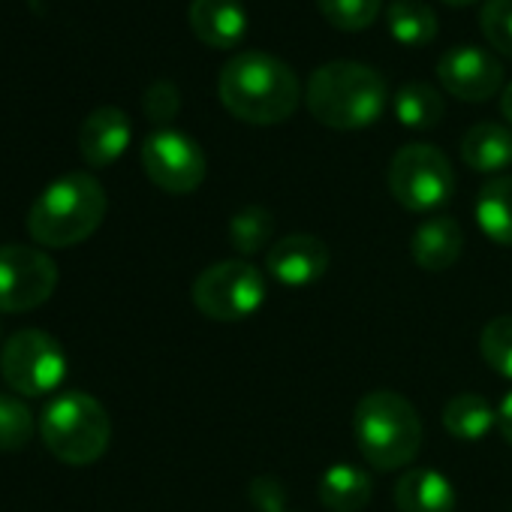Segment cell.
Instances as JSON below:
<instances>
[{
	"instance_id": "1",
	"label": "cell",
	"mask_w": 512,
	"mask_h": 512,
	"mask_svg": "<svg viewBox=\"0 0 512 512\" xmlns=\"http://www.w3.org/2000/svg\"><path fill=\"white\" fill-rule=\"evenodd\" d=\"M223 109L253 127H272L299 109L302 85L290 64L269 52H241L229 58L217 76Z\"/></svg>"
},
{
	"instance_id": "2",
	"label": "cell",
	"mask_w": 512,
	"mask_h": 512,
	"mask_svg": "<svg viewBox=\"0 0 512 512\" xmlns=\"http://www.w3.org/2000/svg\"><path fill=\"white\" fill-rule=\"evenodd\" d=\"M389 103L386 79L359 61H329L305 85L308 112L332 130H362L380 121Z\"/></svg>"
},
{
	"instance_id": "3",
	"label": "cell",
	"mask_w": 512,
	"mask_h": 512,
	"mask_svg": "<svg viewBox=\"0 0 512 512\" xmlns=\"http://www.w3.org/2000/svg\"><path fill=\"white\" fill-rule=\"evenodd\" d=\"M106 208V187L91 172H67L34 199L28 232L40 247H76L100 229Z\"/></svg>"
},
{
	"instance_id": "4",
	"label": "cell",
	"mask_w": 512,
	"mask_h": 512,
	"mask_svg": "<svg viewBox=\"0 0 512 512\" xmlns=\"http://www.w3.org/2000/svg\"><path fill=\"white\" fill-rule=\"evenodd\" d=\"M356 446L374 470H401L416 461L422 449V419L416 407L392 392H368L353 413Z\"/></svg>"
},
{
	"instance_id": "5",
	"label": "cell",
	"mask_w": 512,
	"mask_h": 512,
	"mask_svg": "<svg viewBox=\"0 0 512 512\" xmlns=\"http://www.w3.org/2000/svg\"><path fill=\"white\" fill-rule=\"evenodd\" d=\"M40 437L61 464L88 467L106 455L112 419L94 395L64 392L46 407L40 419Z\"/></svg>"
},
{
	"instance_id": "6",
	"label": "cell",
	"mask_w": 512,
	"mask_h": 512,
	"mask_svg": "<svg viewBox=\"0 0 512 512\" xmlns=\"http://www.w3.org/2000/svg\"><path fill=\"white\" fill-rule=\"evenodd\" d=\"M190 296L202 317L238 323L266 305V275L247 260H223L199 272Z\"/></svg>"
},
{
	"instance_id": "7",
	"label": "cell",
	"mask_w": 512,
	"mask_h": 512,
	"mask_svg": "<svg viewBox=\"0 0 512 512\" xmlns=\"http://www.w3.org/2000/svg\"><path fill=\"white\" fill-rule=\"evenodd\" d=\"M389 193L407 211H437L455 193V169L449 157L425 142H410L395 151L389 172Z\"/></svg>"
},
{
	"instance_id": "8",
	"label": "cell",
	"mask_w": 512,
	"mask_h": 512,
	"mask_svg": "<svg viewBox=\"0 0 512 512\" xmlns=\"http://www.w3.org/2000/svg\"><path fill=\"white\" fill-rule=\"evenodd\" d=\"M0 374L16 395L40 398L67 380V353L43 329L16 332L0 353Z\"/></svg>"
},
{
	"instance_id": "9",
	"label": "cell",
	"mask_w": 512,
	"mask_h": 512,
	"mask_svg": "<svg viewBox=\"0 0 512 512\" xmlns=\"http://www.w3.org/2000/svg\"><path fill=\"white\" fill-rule=\"evenodd\" d=\"M58 290V263L31 244H0V314H28Z\"/></svg>"
},
{
	"instance_id": "10",
	"label": "cell",
	"mask_w": 512,
	"mask_h": 512,
	"mask_svg": "<svg viewBox=\"0 0 512 512\" xmlns=\"http://www.w3.org/2000/svg\"><path fill=\"white\" fill-rule=\"evenodd\" d=\"M142 169L154 187L184 196V193H193L205 181L208 163H205L199 142H193L181 130L163 127V130H154L142 142Z\"/></svg>"
},
{
	"instance_id": "11",
	"label": "cell",
	"mask_w": 512,
	"mask_h": 512,
	"mask_svg": "<svg viewBox=\"0 0 512 512\" xmlns=\"http://www.w3.org/2000/svg\"><path fill=\"white\" fill-rule=\"evenodd\" d=\"M437 82L464 103H482L503 91V64L476 46H455L437 64Z\"/></svg>"
},
{
	"instance_id": "12",
	"label": "cell",
	"mask_w": 512,
	"mask_h": 512,
	"mask_svg": "<svg viewBox=\"0 0 512 512\" xmlns=\"http://www.w3.org/2000/svg\"><path fill=\"white\" fill-rule=\"evenodd\" d=\"M329 247L323 238L296 232L269 247L266 269L284 287H311L329 272Z\"/></svg>"
},
{
	"instance_id": "13",
	"label": "cell",
	"mask_w": 512,
	"mask_h": 512,
	"mask_svg": "<svg viewBox=\"0 0 512 512\" xmlns=\"http://www.w3.org/2000/svg\"><path fill=\"white\" fill-rule=\"evenodd\" d=\"M130 136H133V124L127 112L118 106H100L82 121L79 151L88 166L103 169L124 157V151L130 148Z\"/></svg>"
},
{
	"instance_id": "14",
	"label": "cell",
	"mask_w": 512,
	"mask_h": 512,
	"mask_svg": "<svg viewBox=\"0 0 512 512\" xmlns=\"http://www.w3.org/2000/svg\"><path fill=\"white\" fill-rule=\"evenodd\" d=\"M190 31L208 49H235L247 34L241 0H190Z\"/></svg>"
},
{
	"instance_id": "15",
	"label": "cell",
	"mask_w": 512,
	"mask_h": 512,
	"mask_svg": "<svg viewBox=\"0 0 512 512\" xmlns=\"http://www.w3.org/2000/svg\"><path fill=\"white\" fill-rule=\"evenodd\" d=\"M464 250V229L449 214L425 217L410 235L413 263L425 272H446Z\"/></svg>"
},
{
	"instance_id": "16",
	"label": "cell",
	"mask_w": 512,
	"mask_h": 512,
	"mask_svg": "<svg viewBox=\"0 0 512 512\" xmlns=\"http://www.w3.org/2000/svg\"><path fill=\"white\" fill-rule=\"evenodd\" d=\"M398 512H455L458 494L449 476L431 467H413L395 482Z\"/></svg>"
},
{
	"instance_id": "17",
	"label": "cell",
	"mask_w": 512,
	"mask_h": 512,
	"mask_svg": "<svg viewBox=\"0 0 512 512\" xmlns=\"http://www.w3.org/2000/svg\"><path fill=\"white\" fill-rule=\"evenodd\" d=\"M461 160L473 172L497 175L512 166V130L494 121L473 124L461 136Z\"/></svg>"
},
{
	"instance_id": "18",
	"label": "cell",
	"mask_w": 512,
	"mask_h": 512,
	"mask_svg": "<svg viewBox=\"0 0 512 512\" xmlns=\"http://www.w3.org/2000/svg\"><path fill=\"white\" fill-rule=\"evenodd\" d=\"M320 503L332 512H362L371 503L374 482L356 464H332L317 485Z\"/></svg>"
},
{
	"instance_id": "19",
	"label": "cell",
	"mask_w": 512,
	"mask_h": 512,
	"mask_svg": "<svg viewBox=\"0 0 512 512\" xmlns=\"http://www.w3.org/2000/svg\"><path fill=\"white\" fill-rule=\"evenodd\" d=\"M476 226L500 247H512V175H494L479 187Z\"/></svg>"
},
{
	"instance_id": "20",
	"label": "cell",
	"mask_w": 512,
	"mask_h": 512,
	"mask_svg": "<svg viewBox=\"0 0 512 512\" xmlns=\"http://www.w3.org/2000/svg\"><path fill=\"white\" fill-rule=\"evenodd\" d=\"M497 425V410L476 392H461L443 407V428L455 440L476 443Z\"/></svg>"
},
{
	"instance_id": "21",
	"label": "cell",
	"mask_w": 512,
	"mask_h": 512,
	"mask_svg": "<svg viewBox=\"0 0 512 512\" xmlns=\"http://www.w3.org/2000/svg\"><path fill=\"white\" fill-rule=\"evenodd\" d=\"M386 25L401 46H428L440 31L434 10L422 0H392L386 10Z\"/></svg>"
},
{
	"instance_id": "22",
	"label": "cell",
	"mask_w": 512,
	"mask_h": 512,
	"mask_svg": "<svg viewBox=\"0 0 512 512\" xmlns=\"http://www.w3.org/2000/svg\"><path fill=\"white\" fill-rule=\"evenodd\" d=\"M395 118L410 130H431L443 118V97L428 82H407L392 97Z\"/></svg>"
},
{
	"instance_id": "23",
	"label": "cell",
	"mask_w": 512,
	"mask_h": 512,
	"mask_svg": "<svg viewBox=\"0 0 512 512\" xmlns=\"http://www.w3.org/2000/svg\"><path fill=\"white\" fill-rule=\"evenodd\" d=\"M272 235H275V217L263 205H244L229 220V244L241 260L266 250V244H272Z\"/></svg>"
},
{
	"instance_id": "24",
	"label": "cell",
	"mask_w": 512,
	"mask_h": 512,
	"mask_svg": "<svg viewBox=\"0 0 512 512\" xmlns=\"http://www.w3.org/2000/svg\"><path fill=\"white\" fill-rule=\"evenodd\" d=\"M37 419L25 401L0 392V452H19L34 440Z\"/></svg>"
},
{
	"instance_id": "25",
	"label": "cell",
	"mask_w": 512,
	"mask_h": 512,
	"mask_svg": "<svg viewBox=\"0 0 512 512\" xmlns=\"http://www.w3.org/2000/svg\"><path fill=\"white\" fill-rule=\"evenodd\" d=\"M317 7L332 28L356 34L377 22L383 0H317Z\"/></svg>"
},
{
	"instance_id": "26",
	"label": "cell",
	"mask_w": 512,
	"mask_h": 512,
	"mask_svg": "<svg viewBox=\"0 0 512 512\" xmlns=\"http://www.w3.org/2000/svg\"><path fill=\"white\" fill-rule=\"evenodd\" d=\"M479 353L491 371L512 380V314L494 317L479 335Z\"/></svg>"
},
{
	"instance_id": "27",
	"label": "cell",
	"mask_w": 512,
	"mask_h": 512,
	"mask_svg": "<svg viewBox=\"0 0 512 512\" xmlns=\"http://www.w3.org/2000/svg\"><path fill=\"white\" fill-rule=\"evenodd\" d=\"M479 31L497 55L512 58V0H485Z\"/></svg>"
},
{
	"instance_id": "28",
	"label": "cell",
	"mask_w": 512,
	"mask_h": 512,
	"mask_svg": "<svg viewBox=\"0 0 512 512\" xmlns=\"http://www.w3.org/2000/svg\"><path fill=\"white\" fill-rule=\"evenodd\" d=\"M142 109H145V118L163 130V124H169L181 112V94H178L175 82L160 79V82L148 85V91L142 97Z\"/></svg>"
},
{
	"instance_id": "29",
	"label": "cell",
	"mask_w": 512,
	"mask_h": 512,
	"mask_svg": "<svg viewBox=\"0 0 512 512\" xmlns=\"http://www.w3.org/2000/svg\"><path fill=\"white\" fill-rule=\"evenodd\" d=\"M256 512H287V488L275 476H256L247 488Z\"/></svg>"
},
{
	"instance_id": "30",
	"label": "cell",
	"mask_w": 512,
	"mask_h": 512,
	"mask_svg": "<svg viewBox=\"0 0 512 512\" xmlns=\"http://www.w3.org/2000/svg\"><path fill=\"white\" fill-rule=\"evenodd\" d=\"M497 428H500L503 440L512 446V392L500 398V407H497Z\"/></svg>"
},
{
	"instance_id": "31",
	"label": "cell",
	"mask_w": 512,
	"mask_h": 512,
	"mask_svg": "<svg viewBox=\"0 0 512 512\" xmlns=\"http://www.w3.org/2000/svg\"><path fill=\"white\" fill-rule=\"evenodd\" d=\"M500 115L512 124V82L500 91Z\"/></svg>"
},
{
	"instance_id": "32",
	"label": "cell",
	"mask_w": 512,
	"mask_h": 512,
	"mask_svg": "<svg viewBox=\"0 0 512 512\" xmlns=\"http://www.w3.org/2000/svg\"><path fill=\"white\" fill-rule=\"evenodd\" d=\"M449 7H467V4H476V0H443Z\"/></svg>"
}]
</instances>
